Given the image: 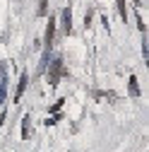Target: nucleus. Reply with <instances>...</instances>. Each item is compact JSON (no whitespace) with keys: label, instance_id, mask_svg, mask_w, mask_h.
Masks as SVG:
<instances>
[{"label":"nucleus","instance_id":"nucleus-3","mask_svg":"<svg viewBox=\"0 0 149 152\" xmlns=\"http://www.w3.org/2000/svg\"><path fill=\"white\" fill-rule=\"evenodd\" d=\"M27 82H29V75H27V72H22L20 85H17V92H14V102H20V99H22V94H24V89H27Z\"/></svg>","mask_w":149,"mask_h":152},{"label":"nucleus","instance_id":"nucleus-7","mask_svg":"<svg viewBox=\"0 0 149 152\" xmlns=\"http://www.w3.org/2000/svg\"><path fill=\"white\" fill-rule=\"evenodd\" d=\"M22 138L24 140L29 138V116H24V123H22Z\"/></svg>","mask_w":149,"mask_h":152},{"label":"nucleus","instance_id":"nucleus-5","mask_svg":"<svg viewBox=\"0 0 149 152\" xmlns=\"http://www.w3.org/2000/svg\"><path fill=\"white\" fill-rule=\"evenodd\" d=\"M130 94H132V97H140V87H137V77L135 75H130Z\"/></svg>","mask_w":149,"mask_h":152},{"label":"nucleus","instance_id":"nucleus-2","mask_svg":"<svg viewBox=\"0 0 149 152\" xmlns=\"http://www.w3.org/2000/svg\"><path fill=\"white\" fill-rule=\"evenodd\" d=\"M53 36H55V20L51 17V20H48V27H46V53H48L51 46H53Z\"/></svg>","mask_w":149,"mask_h":152},{"label":"nucleus","instance_id":"nucleus-4","mask_svg":"<svg viewBox=\"0 0 149 152\" xmlns=\"http://www.w3.org/2000/svg\"><path fill=\"white\" fill-rule=\"evenodd\" d=\"M63 27H65V34L72 31V10H70V7L63 10Z\"/></svg>","mask_w":149,"mask_h":152},{"label":"nucleus","instance_id":"nucleus-1","mask_svg":"<svg viewBox=\"0 0 149 152\" xmlns=\"http://www.w3.org/2000/svg\"><path fill=\"white\" fill-rule=\"evenodd\" d=\"M63 72H65V70H63V61H60V58H55V61H53V65H51V72H48V82L55 87Z\"/></svg>","mask_w":149,"mask_h":152},{"label":"nucleus","instance_id":"nucleus-9","mask_svg":"<svg viewBox=\"0 0 149 152\" xmlns=\"http://www.w3.org/2000/svg\"><path fill=\"white\" fill-rule=\"evenodd\" d=\"M3 121H5V113H3V116H0V126H3Z\"/></svg>","mask_w":149,"mask_h":152},{"label":"nucleus","instance_id":"nucleus-6","mask_svg":"<svg viewBox=\"0 0 149 152\" xmlns=\"http://www.w3.org/2000/svg\"><path fill=\"white\" fill-rule=\"evenodd\" d=\"M116 5H118V12L123 20H127V10H125V0H116Z\"/></svg>","mask_w":149,"mask_h":152},{"label":"nucleus","instance_id":"nucleus-8","mask_svg":"<svg viewBox=\"0 0 149 152\" xmlns=\"http://www.w3.org/2000/svg\"><path fill=\"white\" fill-rule=\"evenodd\" d=\"M46 10H48V0H41L39 3V15H46Z\"/></svg>","mask_w":149,"mask_h":152}]
</instances>
